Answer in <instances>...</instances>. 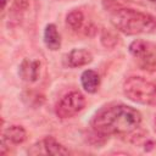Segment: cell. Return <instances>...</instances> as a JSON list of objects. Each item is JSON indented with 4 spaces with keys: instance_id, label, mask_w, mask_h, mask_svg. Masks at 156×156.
Wrapping results in <instances>:
<instances>
[{
    "instance_id": "cell-5",
    "label": "cell",
    "mask_w": 156,
    "mask_h": 156,
    "mask_svg": "<svg viewBox=\"0 0 156 156\" xmlns=\"http://www.w3.org/2000/svg\"><path fill=\"white\" fill-rule=\"evenodd\" d=\"M39 69H40V62L39 61L24 58L20 65L18 74L24 82L33 83L39 78Z\"/></svg>"
},
{
    "instance_id": "cell-16",
    "label": "cell",
    "mask_w": 156,
    "mask_h": 156,
    "mask_svg": "<svg viewBox=\"0 0 156 156\" xmlns=\"http://www.w3.org/2000/svg\"><path fill=\"white\" fill-rule=\"evenodd\" d=\"M150 1H151V2H156V0H150Z\"/></svg>"
},
{
    "instance_id": "cell-2",
    "label": "cell",
    "mask_w": 156,
    "mask_h": 156,
    "mask_svg": "<svg viewBox=\"0 0 156 156\" xmlns=\"http://www.w3.org/2000/svg\"><path fill=\"white\" fill-rule=\"evenodd\" d=\"M111 24L127 35L149 34L156 30V18L133 9H117L110 15Z\"/></svg>"
},
{
    "instance_id": "cell-15",
    "label": "cell",
    "mask_w": 156,
    "mask_h": 156,
    "mask_svg": "<svg viewBox=\"0 0 156 156\" xmlns=\"http://www.w3.org/2000/svg\"><path fill=\"white\" fill-rule=\"evenodd\" d=\"M154 123H155V129H156V116H155V121H154Z\"/></svg>"
},
{
    "instance_id": "cell-8",
    "label": "cell",
    "mask_w": 156,
    "mask_h": 156,
    "mask_svg": "<svg viewBox=\"0 0 156 156\" xmlns=\"http://www.w3.org/2000/svg\"><path fill=\"white\" fill-rule=\"evenodd\" d=\"M44 43L49 50L56 51L61 46V37L55 24L50 23L44 29Z\"/></svg>"
},
{
    "instance_id": "cell-6",
    "label": "cell",
    "mask_w": 156,
    "mask_h": 156,
    "mask_svg": "<svg viewBox=\"0 0 156 156\" xmlns=\"http://www.w3.org/2000/svg\"><path fill=\"white\" fill-rule=\"evenodd\" d=\"M93 61V55L85 49H73L67 55V63L72 68L82 67Z\"/></svg>"
},
{
    "instance_id": "cell-3",
    "label": "cell",
    "mask_w": 156,
    "mask_h": 156,
    "mask_svg": "<svg viewBox=\"0 0 156 156\" xmlns=\"http://www.w3.org/2000/svg\"><path fill=\"white\" fill-rule=\"evenodd\" d=\"M123 94L133 102L156 106V83L144 77H129L123 84Z\"/></svg>"
},
{
    "instance_id": "cell-12",
    "label": "cell",
    "mask_w": 156,
    "mask_h": 156,
    "mask_svg": "<svg viewBox=\"0 0 156 156\" xmlns=\"http://www.w3.org/2000/svg\"><path fill=\"white\" fill-rule=\"evenodd\" d=\"M84 22V16L82 11L79 10H73L66 16V24L72 29V30H78L82 28Z\"/></svg>"
},
{
    "instance_id": "cell-14",
    "label": "cell",
    "mask_w": 156,
    "mask_h": 156,
    "mask_svg": "<svg viewBox=\"0 0 156 156\" xmlns=\"http://www.w3.org/2000/svg\"><path fill=\"white\" fill-rule=\"evenodd\" d=\"M7 1H9V0H1V9H2V10L6 7V4H7Z\"/></svg>"
},
{
    "instance_id": "cell-4",
    "label": "cell",
    "mask_w": 156,
    "mask_h": 156,
    "mask_svg": "<svg viewBox=\"0 0 156 156\" xmlns=\"http://www.w3.org/2000/svg\"><path fill=\"white\" fill-rule=\"evenodd\" d=\"M85 106V98L79 91H71L66 94L56 104L55 113L58 118H69L80 112Z\"/></svg>"
},
{
    "instance_id": "cell-11",
    "label": "cell",
    "mask_w": 156,
    "mask_h": 156,
    "mask_svg": "<svg viewBox=\"0 0 156 156\" xmlns=\"http://www.w3.org/2000/svg\"><path fill=\"white\" fill-rule=\"evenodd\" d=\"M138 65L141 69L146 72H156V52H146L138 57Z\"/></svg>"
},
{
    "instance_id": "cell-13",
    "label": "cell",
    "mask_w": 156,
    "mask_h": 156,
    "mask_svg": "<svg viewBox=\"0 0 156 156\" xmlns=\"http://www.w3.org/2000/svg\"><path fill=\"white\" fill-rule=\"evenodd\" d=\"M129 52L135 57H140L144 54L149 52V45L144 40H134L129 45Z\"/></svg>"
},
{
    "instance_id": "cell-10",
    "label": "cell",
    "mask_w": 156,
    "mask_h": 156,
    "mask_svg": "<svg viewBox=\"0 0 156 156\" xmlns=\"http://www.w3.org/2000/svg\"><path fill=\"white\" fill-rule=\"evenodd\" d=\"M41 145H43L45 152L49 154V155L63 156V155H68L69 154V151L62 144H60L55 138H52V136H46L41 141Z\"/></svg>"
},
{
    "instance_id": "cell-7",
    "label": "cell",
    "mask_w": 156,
    "mask_h": 156,
    "mask_svg": "<svg viewBox=\"0 0 156 156\" xmlns=\"http://www.w3.org/2000/svg\"><path fill=\"white\" fill-rule=\"evenodd\" d=\"M80 83L85 91L93 94L99 89L100 76L94 69H85L80 76Z\"/></svg>"
},
{
    "instance_id": "cell-1",
    "label": "cell",
    "mask_w": 156,
    "mask_h": 156,
    "mask_svg": "<svg viewBox=\"0 0 156 156\" xmlns=\"http://www.w3.org/2000/svg\"><path fill=\"white\" fill-rule=\"evenodd\" d=\"M140 112L128 105L115 104L101 107L91 119L93 130L101 135H127L139 128Z\"/></svg>"
},
{
    "instance_id": "cell-9",
    "label": "cell",
    "mask_w": 156,
    "mask_h": 156,
    "mask_svg": "<svg viewBox=\"0 0 156 156\" xmlns=\"http://www.w3.org/2000/svg\"><path fill=\"white\" fill-rule=\"evenodd\" d=\"M27 139V133L23 127L21 126H10L4 130L2 140L11 143V144H22Z\"/></svg>"
}]
</instances>
